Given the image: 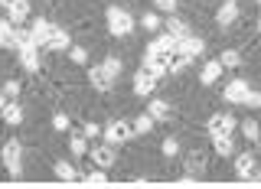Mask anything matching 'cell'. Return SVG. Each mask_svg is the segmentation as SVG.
Listing matches in <instances>:
<instances>
[{"mask_svg": "<svg viewBox=\"0 0 261 189\" xmlns=\"http://www.w3.org/2000/svg\"><path fill=\"white\" fill-rule=\"evenodd\" d=\"M105 23H108V33L118 36V39H124V36L134 33V16H130L124 7H108V10H105Z\"/></svg>", "mask_w": 261, "mask_h": 189, "instance_id": "cell-1", "label": "cell"}, {"mask_svg": "<svg viewBox=\"0 0 261 189\" xmlns=\"http://www.w3.org/2000/svg\"><path fill=\"white\" fill-rule=\"evenodd\" d=\"M0 160H4L7 173L13 179H20L23 176V141H7L0 147Z\"/></svg>", "mask_w": 261, "mask_h": 189, "instance_id": "cell-2", "label": "cell"}, {"mask_svg": "<svg viewBox=\"0 0 261 189\" xmlns=\"http://www.w3.org/2000/svg\"><path fill=\"white\" fill-rule=\"evenodd\" d=\"M23 39H30V30L16 26L10 16H0V49H13L16 52V46H20Z\"/></svg>", "mask_w": 261, "mask_h": 189, "instance_id": "cell-3", "label": "cell"}, {"mask_svg": "<svg viewBox=\"0 0 261 189\" xmlns=\"http://www.w3.org/2000/svg\"><path fill=\"white\" fill-rule=\"evenodd\" d=\"M157 82H160V75L150 69V65H141V69L134 72V95L137 98H150L153 92H157Z\"/></svg>", "mask_w": 261, "mask_h": 189, "instance_id": "cell-4", "label": "cell"}, {"mask_svg": "<svg viewBox=\"0 0 261 189\" xmlns=\"http://www.w3.org/2000/svg\"><path fill=\"white\" fill-rule=\"evenodd\" d=\"M88 82H92L95 92H111L114 82H118V75H114L108 65L101 62V65H92V69H88Z\"/></svg>", "mask_w": 261, "mask_h": 189, "instance_id": "cell-5", "label": "cell"}, {"mask_svg": "<svg viewBox=\"0 0 261 189\" xmlns=\"http://www.w3.org/2000/svg\"><path fill=\"white\" fill-rule=\"evenodd\" d=\"M130 137H134V124H130V121H121L118 118V121H111V124L105 127V141L114 144V147H118V144H127Z\"/></svg>", "mask_w": 261, "mask_h": 189, "instance_id": "cell-6", "label": "cell"}, {"mask_svg": "<svg viewBox=\"0 0 261 189\" xmlns=\"http://www.w3.org/2000/svg\"><path fill=\"white\" fill-rule=\"evenodd\" d=\"M49 33H53V23H49L46 16H30V43L46 49L49 46Z\"/></svg>", "mask_w": 261, "mask_h": 189, "instance_id": "cell-7", "label": "cell"}, {"mask_svg": "<svg viewBox=\"0 0 261 189\" xmlns=\"http://www.w3.org/2000/svg\"><path fill=\"white\" fill-rule=\"evenodd\" d=\"M16 59H20V65L27 72H36L39 69V46L30 43V39H23V43L16 46Z\"/></svg>", "mask_w": 261, "mask_h": 189, "instance_id": "cell-8", "label": "cell"}, {"mask_svg": "<svg viewBox=\"0 0 261 189\" xmlns=\"http://www.w3.org/2000/svg\"><path fill=\"white\" fill-rule=\"evenodd\" d=\"M206 130H209V137H219V134H235V114H209Z\"/></svg>", "mask_w": 261, "mask_h": 189, "instance_id": "cell-9", "label": "cell"}, {"mask_svg": "<svg viewBox=\"0 0 261 189\" xmlns=\"http://www.w3.org/2000/svg\"><path fill=\"white\" fill-rule=\"evenodd\" d=\"M248 92H251V85H248L245 78H232V82L225 85L222 98H225L228 104H245V95H248Z\"/></svg>", "mask_w": 261, "mask_h": 189, "instance_id": "cell-10", "label": "cell"}, {"mask_svg": "<svg viewBox=\"0 0 261 189\" xmlns=\"http://www.w3.org/2000/svg\"><path fill=\"white\" fill-rule=\"evenodd\" d=\"M114 157H118V153H114V144H98L95 150H92V160H95V167H101V170H108V167H114Z\"/></svg>", "mask_w": 261, "mask_h": 189, "instance_id": "cell-11", "label": "cell"}, {"mask_svg": "<svg viewBox=\"0 0 261 189\" xmlns=\"http://www.w3.org/2000/svg\"><path fill=\"white\" fill-rule=\"evenodd\" d=\"M239 13H242L239 10V0H225V4L219 7V13H216V23L225 30V26H232V23L239 20Z\"/></svg>", "mask_w": 261, "mask_h": 189, "instance_id": "cell-12", "label": "cell"}, {"mask_svg": "<svg viewBox=\"0 0 261 189\" xmlns=\"http://www.w3.org/2000/svg\"><path fill=\"white\" fill-rule=\"evenodd\" d=\"M255 170V153H235V176L239 179H251Z\"/></svg>", "mask_w": 261, "mask_h": 189, "instance_id": "cell-13", "label": "cell"}, {"mask_svg": "<svg viewBox=\"0 0 261 189\" xmlns=\"http://www.w3.org/2000/svg\"><path fill=\"white\" fill-rule=\"evenodd\" d=\"M53 173L59 176L62 183H82V173H79L75 167H72L69 160H56V163H53Z\"/></svg>", "mask_w": 261, "mask_h": 189, "instance_id": "cell-14", "label": "cell"}, {"mask_svg": "<svg viewBox=\"0 0 261 189\" xmlns=\"http://www.w3.org/2000/svg\"><path fill=\"white\" fill-rule=\"evenodd\" d=\"M30 13H33V10H30V0H13V4L7 7V16H10L16 26H23V23L30 20Z\"/></svg>", "mask_w": 261, "mask_h": 189, "instance_id": "cell-15", "label": "cell"}, {"mask_svg": "<svg viewBox=\"0 0 261 189\" xmlns=\"http://www.w3.org/2000/svg\"><path fill=\"white\" fill-rule=\"evenodd\" d=\"M69 46H72V36L62 26H53V33H49V49L53 52H69Z\"/></svg>", "mask_w": 261, "mask_h": 189, "instance_id": "cell-16", "label": "cell"}, {"mask_svg": "<svg viewBox=\"0 0 261 189\" xmlns=\"http://www.w3.org/2000/svg\"><path fill=\"white\" fill-rule=\"evenodd\" d=\"M179 49H183L190 59H199V56L206 52V43H202V36H193V33H190V36L179 39Z\"/></svg>", "mask_w": 261, "mask_h": 189, "instance_id": "cell-17", "label": "cell"}, {"mask_svg": "<svg viewBox=\"0 0 261 189\" xmlns=\"http://www.w3.org/2000/svg\"><path fill=\"white\" fill-rule=\"evenodd\" d=\"M219 75H222V62H219V59H209V62L199 69V82H202L206 88H209V85H216Z\"/></svg>", "mask_w": 261, "mask_h": 189, "instance_id": "cell-18", "label": "cell"}, {"mask_svg": "<svg viewBox=\"0 0 261 189\" xmlns=\"http://www.w3.org/2000/svg\"><path fill=\"white\" fill-rule=\"evenodd\" d=\"M183 170H186L190 176H196V179H199V176H202V170H206V153H202V150H193L190 157H186Z\"/></svg>", "mask_w": 261, "mask_h": 189, "instance_id": "cell-19", "label": "cell"}, {"mask_svg": "<svg viewBox=\"0 0 261 189\" xmlns=\"http://www.w3.org/2000/svg\"><path fill=\"white\" fill-rule=\"evenodd\" d=\"M242 134H245V141L255 147V150L261 147V127H258L255 118H245V121H242Z\"/></svg>", "mask_w": 261, "mask_h": 189, "instance_id": "cell-20", "label": "cell"}, {"mask_svg": "<svg viewBox=\"0 0 261 189\" xmlns=\"http://www.w3.org/2000/svg\"><path fill=\"white\" fill-rule=\"evenodd\" d=\"M0 118H4V124L16 127V124H20V121H23V108H20V104H16L13 98H10V101L4 104V111H0Z\"/></svg>", "mask_w": 261, "mask_h": 189, "instance_id": "cell-21", "label": "cell"}, {"mask_svg": "<svg viewBox=\"0 0 261 189\" xmlns=\"http://www.w3.org/2000/svg\"><path fill=\"white\" fill-rule=\"evenodd\" d=\"M147 114H150L153 121H167V114H170V104L163 101V98H153V95H150V101H147Z\"/></svg>", "mask_w": 261, "mask_h": 189, "instance_id": "cell-22", "label": "cell"}, {"mask_svg": "<svg viewBox=\"0 0 261 189\" xmlns=\"http://www.w3.org/2000/svg\"><path fill=\"white\" fill-rule=\"evenodd\" d=\"M212 147H216V153H219V157H235L232 134H219V137H212Z\"/></svg>", "mask_w": 261, "mask_h": 189, "instance_id": "cell-23", "label": "cell"}, {"mask_svg": "<svg viewBox=\"0 0 261 189\" xmlns=\"http://www.w3.org/2000/svg\"><path fill=\"white\" fill-rule=\"evenodd\" d=\"M153 43H157L163 52H173V49H179V36H173L170 30H163V33H157V36H153Z\"/></svg>", "mask_w": 261, "mask_h": 189, "instance_id": "cell-24", "label": "cell"}, {"mask_svg": "<svg viewBox=\"0 0 261 189\" xmlns=\"http://www.w3.org/2000/svg\"><path fill=\"white\" fill-rule=\"evenodd\" d=\"M69 153L72 157H85L88 153V137L85 134H72L69 137Z\"/></svg>", "mask_w": 261, "mask_h": 189, "instance_id": "cell-25", "label": "cell"}, {"mask_svg": "<svg viewBox=\"0 0 261 189\" xmlns=\"http://www.w3.org/2000/svg\"><path fill=\"white\" fill-rule=\"evenodd\" d=\"M167 30L173 33V36H179V39L190 36V26H186V20H179V16H173V13L167 16Z\"/></svg>", "mask_w": 261, "mask_h": 189, "instance_id": "cell-26", "label": "cell"}, {"mask_svg": "<svg viewBox=\"0 0 261 189\" xmlns=\"http://www.w3.org/2000/svg\"><path fill=\"white\" fill-rule=\"evenodd\" d=\"M141 26H144L147 33H157V30L163 26V13H157V10H153V13H144V16H141Z\"/></svg>", "mask_w": 261, "mask_h": 189, "instance_id": "cell-27", "label": "cell"}, {"mask_svg": "<svg viewBox=\"0 0 261 189\" xmlns=\"http://www.w3.org/2000/svg\"><path fill=\"white\" fill-rule=\"evenodd\" d=\"M150 130H153V118L150 114H137L134 118V134L144 137V134H150Z\"/></svg>", "mask_w": 261, "mask_h": 189, "instance_id": "cell-28", "label": "cell"}, {"mask_svg": "<svg viewBox=\"0 0 261 189\" xmlns=\"http://www.w3.org/2000/svg\"><path fill=\"white\" fill-rule=\"evenodd\" d=\"M82 183H88V186H105V183H108V173H105V170L98 167V170H92V173L82 176Z\"/></svg>", "mask_w": 261, "mask_h": 189, "instance_id": "cell-29", "label": "cell"}, {"mask_svg": "<svg viewBox=\"0 0 261 189\" xmlns=\"http://www.w3.org/2000/svg\"><path fill=\"white\" fill-rule=\"evenodd\" d=\"M160 153H163V157H167V160L179 157V141H176V137H167V141L160 144Z\"/></svg>", "mask_w": 261, "mask_h": 189, "instance_id": "cell-30", "label": "cell"}, {"mask_svg": "<svg viewBox=\"0 0 261 189\" xmlns=\"http://www.w3.org/2000/svg\"><path fill=\"white\" fill-rule=\"evenodd\" d=\"M69 59L75 65H85L88 62V49L85 46H69Z\"/></svg>", "mask_w": 261, "mask_h": 189, "instance_id": "cell-31", "label": "cell"}, {"mask_svg": "<svg viewBox=\"0 0 261 189\" xmlns=\"http://www.w3.org/2000/svg\"><path fill=\"white\" fill-rule=\"evenodd\" d=\"M219 62H222V69H235L242 59H239V52H235V49H225V52L219 56Z\"/></svg>", "mask_w": 261, "mask_h": 189, "instance_id": "cell-32", "label": "cell"}, {"mask_svg": "<svg viewBox=\"0 0 261 189\" xmlns=\"http://www.w3.org/2000/svg\"><path fill=\"white\" fill-rule=\"evenodd\" d=\"M153 7H157V13H176L179 10V0H153Z\"/></svg>", "mask_w": 261, "mask_h": 189, "instance_id": "cell-33", "label": "cell"}, {"mask_svg": "<svg viewBox=\"0 0 261 189\" xmlns=\"http://www.w3.org/2000/svg\"><path fill=\"white\" fill-rule=\"evenodd\" d=\"M72 127V121H69V114H56V118H53V130H69Z\"/></svg>", "mask_w": 261, "mask_h": 189, "instance_id": "cell-34", "label": "cell"}, {"mask_svg": "<svg viewBox=\"0 0 261 189\" xmlns=\"http://www.w3.org/2000/svg\"><path fill=\"white\" fill-rule=\"evenodd\" d=\"M0 92H4L7 98H16V95H20V82H16V78H10V82H4V88H0Z\"/></svg>", "mask_w": 261, "mask_h": 189, "instance_id": "cell-35", "label": "cell"}, {"mask_svg": "<svg viewBox=\"0 0 261 189\" xmlns=\"http://www.w3.org/2000/svg\"><path fill=\"white\" fill-rule=\"evenodd\" d=\"M105 65H108V69L114 72V75H121V72H124V62H121L118 56H108V59H105Z\"/></svg>", "mask_w": 261, "mask_h": 189, "instance_id": "cell-36", "label": "cell"}, {"mask_svg": "<svg viewBox=\"0 0 261 189\" xmlns=\"http://www.w3.org/2000/svg\"><path fill=\"white\" fill-rule=\"evenodd\" d=\"M245 108H261V92H248V95H245Z\"/></svg>", "mask_w": 261, "mask_h": 189, "instance_id": "cell-37", "label": "cell"}, {"mask_svg": "<svg viewBox=\"0 0 261 189\" xmlns=\"http://www.w3.org/2000/svg\"><path fill=\"white\" fill-rule=\"evenodd\" d=\"M98 134H101V127H98V124H92V121H88V124H85V137H98Z\"/></svg>", "mask_w": 261, "mask_h": 189, "instance_id": "cell-38", "label": "cell"}, {"mask_svg": "<svg viewBox=\"0 0 261 189\" xmlns=\"http://www.w3.org/2000/svg\"><path fill=\"white\" fill-rule=\"evenodd\" d=\"M7 101H10V98H7L4 92H0V111H4V104H7Z\"/></svg>", "mask_w": 261, "mask_h": 189, "instance_id": "cell-39", "label": "cell"}, {"mask_svg": "<svg viewBox=\"0 0 261 189\" xmlns=\"http://www.w3.org/2000/svg\"><path fill=\"white\" fill-rule=\"evenodd\" d=\"M255 4H258V7H261V0H255Z\"/></svg>", "mask_w": 261, "mask_h": 189, "instance_id": "cell-40", "label": "cell"}, {"mask_svg": "<svg viewBox=\"0 0 261 189\" xmlns=\"http://www.w3.org/2000/svg\"><path fill=\"white\" fill-rule=\"evenodd\" d=\"M258 30H261V20H258Z\"/></svg>", "mask_w": 261, "mask_h": 189, "instance_id": "cell-41", "label": "cell"}, {"mask_svg": "<svg viewBox=\"0 0 261 189\" xmlns=\"http://www.w3.org/2000/svg\"><path fill=\"white\" fill-rule=\"evenodd\" d=\"M150 4H153V0H150Z\"/></svg>", "mask_w": 261, "mask_h": 189, "instance_id": "cell-42", "label": "cell"}]
</instances>
